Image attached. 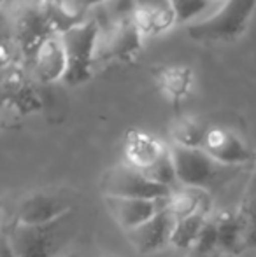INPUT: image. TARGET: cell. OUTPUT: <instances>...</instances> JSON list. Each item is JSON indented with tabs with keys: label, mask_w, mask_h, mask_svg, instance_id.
<instances>
[{
	"label": "cell",
	"mask_w": 256,
	"mask_h": 257,
	"mask_svg": "<svg viewBox=\"0 0 256 257\" xmlns=\"http://www.w3.org/2000/svg\"><path fill=\"white\" fill-rule=\"evenodd\" d=\"M102 2L104 0H62V6L68 16L81 21L82 14H84L86 11L99 6V4H102Z\"/></svg>",
	"instance_id": "603a6c76"
},
{
	"label": "cell",
	"mask_w": 256,
	"mask_h": 257,
	"mask_svg": "<svg viewBox=\"0 0 256 257\" xmlns=\"http://www.w3.org/2000/svg\"><path fill=\"white\" fill-rule=\"evenodd\" d=\"M209 126H205L195 115H181L170 124V146L188 147V149H202L205 133Z\"/></svg>",
	"instance_id": "e0dca14e"
},
{
	"label": "cell",
	"mask_w": 256,
	"mask_h": 257,
	"mask_svg": "<svg viewBox=\"0 0 256 257\" xmlns=\"http://www.w3.org/2000/svg\"><path fill=\"white\" fill-rule=\"evenodd\" d=\"M256 11V0H223L214 14L188 27V35L197 42L233 41L246 30Z\"/></svg>",
	"instance_id": "3957f363"
},
{
	"label": "cell",
	"mask_w": 256,
	"mask_h": 257,
	"mask_svg": "<svg viewBox=\"0 0 256 257\" xmlns=\"http://www.w3.org/2000/svg\"><path fill=\"white\" fill-rule=\"evenodd\" d=\"M142 32L139 30L132 13L114 20L104 32H100L97 58L128 61L142 48Z\"/></svg>",
	"instance_id": "52a82bcc"
},
{
	"label": "cell",
	"mask_w": 256,
	"mask_h": 257,
	"mask_svg": "<svg viewBox=\"0 0 256 257\" xmlns=\"http://www.w3.org/2000/svg\"><path fill=\"white\" fill-rule=\"evenodd\" d=\"M237 219L240 226V245L242 250L256 248V170L251 173L246 189L237 208Z\"/></svg>",
	"instance_id": "2e32d148"
},
{
	"label": "cell",
	"mask_w": 256,
	"mask_h": 257,
	"mask_svg": "<svg viewBox=\"0 0 256 257\" xmlns=\"http://www.w3.org/2000/svg\"><path fill=\"white\" fill-rule=\"evenodd\" d=\"M211 257H237V255L230 254V252H226V250H221V248H218V250H216Z\"/></svg>",
	"instance_id": "d4e9b609"
},
{
	"label": "cell",
	"mask_w": 256,
	"mask_h": 257,
	"mask_svg": "<svg viewBox=\"0 0 256 257\" xmlns=\"http://www.w3.org/2000/svg\"><path fill=\"white\" fill-rule=\"evenodd\" d=\"M132 16L142 35L163 34L178 25L170 0H133Z\"/></svg>",
	"instance_id": "7c38bea8"
},
{
	"label": "cell",
	"mask_w": 256,
	"mask_h": 257,
	"mask_svg": "<svg viewBox=\"0 0 256 257\" xmlns=\"http://www.w3.org/2000/svg\"><path fill=\"white\" fill-rule=\"evenodd\" d=\"M34 72L35 77L42 84H51L56 81H63L67 75L68 61L67 53L63 48V41L60 34H53L46 37L41 44L37 46L34 56Z\"/></svg>",
	"instance_id": "8fae6325"
},
{
	"label": "cell",
	"mask_w": 256,
	"mask_h": 257,
	"mask_svg": "<svg viewBox=\"0 0 256 257\" xmlns=\"http://www.w3.org/2000/svg\"><path fill=\"white\" fill-rule=\"evenodd\" d=\"M168 198L163 200H135V198H113L104 196V205L111 219L125 231L130 233L135 227L146 224L154 215L168 208Z\"/></svg>",
	"instance_id": "9c48e42d"
},
{
	"label": "cell",
	"mask_w": 256,
	"mask_h": 257,
	"mask_svg": "<svg viewBox=\"0 0 256 257\" xmlns=\"http://www.w3.org/2000/svg\"><path fill=\"white\" fill-rule=\"evenodd\" d=\"M193 70L186 65H168L154 74L158 91L174 107H178L193 88Z\"/></svg>",
	"instance_id": "5bb4252c"
},
{
	"label": "cell",
	"mask_w": 256,
	"mask_h": 257,
	"mask_svg": "<svg viewBox=\"0 0 256 257\" xmlns=\"http://www.w3.org/2000/svg\"><path fill=\"white\" fill-rule=\"evenodd\" d=\"M63 257H74V255H72V254H65Z\"/></svg>",
	"instance_id": "484cf974"
},
{
	"label": "cell",
	"mask_w": 256,
	"mask_h": 257,
	"mask_svg": "<svg viewBox=\"0 0 256 257\" xmlns=\"http://www.w3.org/2000/svg\"><path fill=\"white\" fill-rule=\"evenodd\" d=\"M77 233L75 210L68 215L41 226L14 222L6 234L18 257H63Z\"/></svg>",
	"instance_id": "6da1fadb"
},
{
	"label": "cell",
	"mask_w": 256,
	"mask_h": 257,
	"mask_svg": "<svg viewBox=\"0 0 256 257\" xmlns=\"http://www.w3.org/2000/svg\"><path fill=\"white\" fill-rule=\"evenodd\" d=\"M176 219L170 212L163 210L158 215H154L146 224L135 227L130 233H125L133 248L140 255H149L161 250L165 245H170L172 233H174Z\"/></svg>",
	"instance_id": "30bf717a"
},
{
	"label": "cell",
	"mask_w": 256,
	"mask_h": 257,
	"mask_svg": "<svg viewBox=\"0 0 256 257\" xmlns=\"http://www.w3.org/2000/svg\"><path fill=\"white\" fill-rule=\"evenodd\" d=\"M209 219H211V215L197 213V215H190L185 217V219L176 220L170 245H174L179 250H192L197 240L200 238L205 224L209 222Z\"/></svg>",
	"instance_id": "d6986e66"
},
{
	"label": "cell",
	"mask_w": 256,
	"mask_h": 257,
	"mask_svg": "<svg viewBox=\"0 0 256 257\" xmlns=\"http://www.w3.org/2000/svg\"><path fill=\"white\" fill-rule=\"evenodd\" d=\"M202 149L216 163L228 166V168L247 165L256 158L249 146L233 130L223 128V126H209Z\"/></svg>",
	"instance_id": "ba28073f"
},
{
	"label": "cell",
	"mask_w": 256,
	"mask_h": 257,
	"mask_svg": "<svg viewBox=\"0 0 256 257\" xmlns=\"http://www.w3.org/2000/svg\"><path fill=\"white\" fill-rule=\"evenodd\" d=\"M219 248L218 243V231H216V224L212 220V217L209 219V222L205 224L204 231H202L200 238L197 240L192 252L195 257H211L216 250Z\"/></svg>",
	"instance_id": "44dd1931"
},
{
	"label": "cell",
	"mask_w": 256,
	"mask_h": 257,
	"mask_svg": "<svg viewBox=\"0 0 256 257\" xmlns=\"http://www.w3.org/2000/svg\"><path fill=\"white\" fill-rule=\"evenodd\" d=\"M100 27L93 20H82L63 30L62 41L67 53V75L63 82L68 86H77L88 82L92 77V68L99 53Z\"/></svg>",
	"instance_id": "7a4b0ae2"
},
{
	"label": "cell",
	"mask_w": 256,
	"mask_h": 257,
	"mask_svg": "<svg viewBox=\"0 0 256 257\" xmlns=\"http://www.w3.org/2000/svg\"><path fill=\"white\" fill-rule=\"evenodd\" d=\"M168 153V146L161 140L153 137L151 133L132 130L125 139V163L140 170H147L153 166L158 159H161Z\"/></svg>",
	"instance_id": "4fadbf2b"
},
{
	"label": "cell",
	"mask_w": 256,
	"mask_h": 257,
	"mask_svg": "<svg viewBox=\"0 0 256 257\" xmlns=\"http://www.w3.org/2000/svg\"><path fill=\"white\" fill-rule=\"evenodd\" d=\"M100 189L104 196L135 200H163L174 191L149 180L140 170L130 166L128 163H120L107 170L100 182Z\"/></svg>",
	"instance_id": "5b68a950"
},
{
	"label": "cell",
	"mask_w": 256,
	"mask_h": 257,
	"mask_svg": "<svg viewBox=\"0 0 256 257\" xmlns=\"http://www.w3.org/2000/svg\"><path fill=\"white\" fill-rule=\"evenodd\" d=\"M75 210V200L70 191L37 189L20 200L14 222L23 226H41L68 215Z\"/></svg>",
	"instance_id": "277c9868"
},
{
	"label": "cell",
	"mask_w": 256,
	"mask_h": 257,
	"mask_svg": "<svg viewBox=\"0 0 256 257\" xmlns=\"http://www.w3.org/2000/svg\"><path fill=\"white\" fill-rule=\"evenodd\" d=\"M168 212L174 215L176 220L197 213L211 215V194L205 189L183 186L181 189L172 191L168 200Z\"/></svg>",
	"instance_id": "9a60e30c"
},
{
	"label": "cell",
	"mask_w": 256,
	"mask_h": 257,
	"mask_svg": "<svg viewBox=\"0 0 256 257\" xmlns=\"http://www.w3.org/2000/svg\"><path fill=\"white\" fill-rule=\"evenodd\" d=\"M0 257H18L16 252H14L13 245L9 243V240H7V236L2 238V250H0Z\"/></svg>",
	"instance_id": "cb8c5ba5"
},
{
	"label": "cell",
	"mask_w": 256,
	"mask_h": 257,
	"mask_svg": "<svg viewBox=\"0 0 256 257\" xmlns=\"http://www.w3.org/2000/svg\"><path fill=\"white\" fill-rule=\"evenodd\" d=\"M142 173L149 180H153V182L172 189V186L178 182V175H176L174 161H172V156H170V146H168V153L165 154L163 158L158 159L153 166H149L147 170H144Z\"/></svg>",
	"instance_id": "ffe728a7"
},
{
	"label": "cell",
	"mask_w": 256,
	"mask_h": 257,
	"mask_svg": "<svg viewBox=\"0 0 256 257\" xmlns=\"http://www.w3.org/2000/svg\"><path fill=\"white\" fill-rule=\"evenodd\" d=\"M218 231V243L221 250H226L230 254H239L242 252L240 245V226L237 219V210H223L216 217H212Z\"/></svg>",
	"instance_id": "ac0fdd59"
},
{
	"label": "cell",
	"mask_w": 256,
	"mask_h": 257,
	"mask_svg": "<svg viewBox=\"0 0 256 257\" xmlns=\"http://www.w3.org/2000/svg\"><path fill=\"white\" fill-rule=\"evenodd\" d=\"M170 156L174 161L178 182L185 187L207 191L223 179V172L228 168L216 163L204 149L170 146Z\"/></svg>",
	"instance_id": "8992f818"
},
{
	"label": "cell",
	"mask_w": 256,
	"mask_h": 257,
	"mask_svg": "<svg viewBox=\"0 0 256 257\" xmlns=\"http://www.w3.org/2000/svg\"><path fill=\"white\" fill-rule=\"evenodd\" d=\"M170 4L176 14V21L178 25H181L192 21L202 11L207 9L211 0H170Z\"/></svg>",
	"instance_id": "7402d4cb"
}]
</instances>
